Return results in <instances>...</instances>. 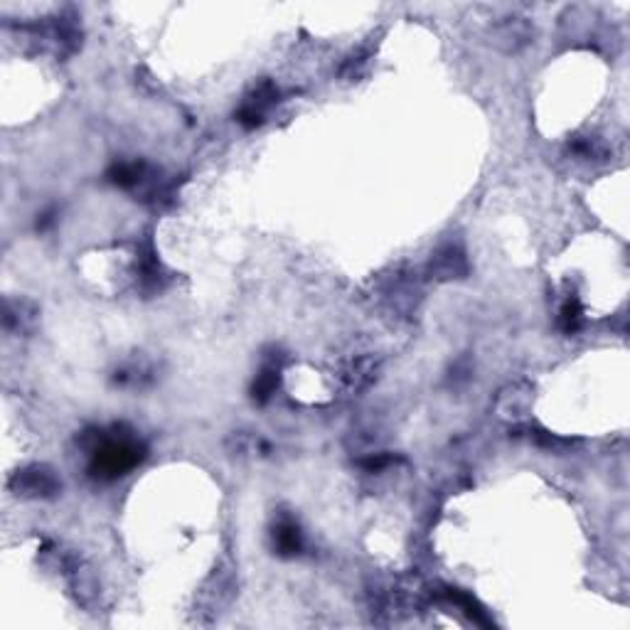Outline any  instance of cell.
I'll return each mask as SVG.
<instances>
[{
	"instance_id": "obj_2",
	"label": "cell",
	"mask_w": 630,
	"mask_h": 630,
	"mask_svg": "<svg viewBox=\"0 0 630 630\" xmlns=\"http://www.w3.org/2000/svg\"><path fill=\"white\" fill-rule=\"evenodd\" d=\"M276 544L283 554H293L301 549V532L293 522H281L276 527Z\"/></svg>"
},
{
	"instance_id": "obj_4",
	"label": "cell",
	"mask_w": 630,
	"mask_h": 630,
	"mask_svg": "<svg viewBox=\"0 0 630 630\" xmlns=\"http://www.w3.org/2000/svg\"><path fill=\"white\" fill-rule=\"evenodd\" d=\"M276 382H278V372L273 367L264 369L262 374H259V382L257 387H254V394L259 396V399H269L271 396V392L276 389Z\"/></svg>"
},
{
	"instance_id": "obj_3",
	"label": "cell",
	"mask_w": 630,
	"mask_h": 630,
	"mask_svg": "<svg viewBox=\"0 0 630 630\" xmlns=\"http://www.w3.org/2000/svg\"><path fill=\"white\" fill-rule=\"evenodd\" d=\"M25 490L27 492H50L55 490V478L45 471H32L25 473Z\"/></svg>"
},
{
	"instance_id": "obj_1",
	"label": "cell",
	"mask_w": 630,
	"mask_h": 630,
	"mask_svg": "<svg viewBox=\"0 0 630 630\" xmlns=\"http://www.w3.org/2000/svg\"><path fill=\"white\" fill-rule=\"evenodd\" d=\"M138 453L141 448L134 441H106L96 451L94 471H99L101 475H121L123 471H129L138 463Z\"/></svg>"
}]
</instances>
